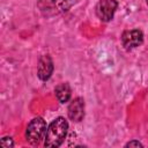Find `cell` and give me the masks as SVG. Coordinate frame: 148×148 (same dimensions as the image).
Listing matches in <instances>:
<instances>
[{"mask_svg":"<svg viewBox=\"0 0 148 148\" xmlns=\"http://www.w3.org/2000/svg\"><path fill=\"white\" fill-rule=\"evenodd\" d=\"M68 130V123L65 118L58 117L56 118L47 127L46 134H45V147H59L67 134Z\"/></svg>","mask_w":148,"mask_h":148,"instance_id":"6da1fadb","label":"cell"},{"mask_svg":"<svg viewBox=\"0 0 148 148\" xmlns=\"http://www.w3.org/2000/svg\"><path fill=\"white\" fill-rule=\"evenodd\" d=\"M46 131L47 128L45 120L40 117L34 118L27 126V131H25L27 140L30 143H38L42 139H45Z\"/></svg>","mask_w":148,"mask_h":148,"instance_id":"7a4b0ae2","label":"cell"},{"mask_svg":"<svg viewBox=\"0 0 148 148\" xmlns=\"http://www.w3.org/2000/svg\"><path fill=\"white\" fill-rule=\"evenodd\" d=\"M117 6L118 2L116 0H99L96 6V14L102 21L108 22L112 20Z\"/></svg>","mask_w":148,"mask_h":148,"instance_id":"3957f363","label":"cell"},{"mask_svg":"<svg viewBox=\"0 0 148 148\" xmlns=\"http://www.w3.org/2000/svg\"><path fill=\"white\" fill-rule=\"evenodd\" d=\"M143 42V34L138 30H127L121 36V43L126 49H134L139 45H141Z\"/></svg>","mask_w":148,"mask_h":148,"instance_id":"277c9868","label":"cell"},{"mask_svg":"<svg viewBox=\"0 0 148 148\" xmlns=\"http://www.w3.org/2000/svg\"><path fill=\"white\" fill-rule=\"evenodd\" d=\"M84 116V102L82 98L77 97L73 99L68 106V117L73 121H80L82 120Z\"/></svg>","mask_w":148,"mask_h":148,"instance_id":"5b68a950","label":"cell"},{"mask_svg":"<svg viewBox=\"0 0 148 148\" xmlns=\"http://www.w3.org/2000/svg\"><path fill=\"white\" fill-rule=\"evenodd\" d=\"M52 72H53V62H52V59L49 56H43L39 59V62H38V69H37L38 77L40 80L45 81V80H47L51 76Z\"/></svg>","mask_w":148,"mask_h":148,"instance_id":"8992f818","label":"cell"},{"mask_svg":"<svg viewBox=\"0 0 148 148\" xmlns=\"http://www.w3.org/2000/svg\"><path fill=\"white\" fill-rule=\"evenodd\" d=\"M71 92L72 91L68 83H60L56 88V96L60 103L68 102V99L71 98Z\"/></svg>","mask_w":148,"mask_h":148,"instance_id":"52a82bcc","label":"cell"},{"mask_svg":"<svg viewBox=\"0 0 148 148\" xmlns=\"http://www.w3.org/2000/svg\"><path fill=\"white\" fill-rule=\"evenodd\" d=\"M0 143H1L2 147H12V146H14V142H13L12 138H2Z\"/></svg>","mask_w":148,"mask_h":148,"instance_id":"ba28073f","label":"cell"},{"mask_svg":"<svg viewBox=\"0 0 148 148\" xmlns=\"http://www.w3.org/2000/svg\"><path fill=\"white\" fill-rule=\"evenodd\" d=\"M126 147H142V143H140L139 141H131L126 143Z\"/></svg>","mask_w":148,"mask_h":148,"instance_id":"9c48e42d","label":"cell"},{"mask_svg":"<svg viewBox=\"0 0 148 148\" xmlns=\"http://www.w3.org/2000/svg\"><path fill=\"white\" fill-rule=\"evenodd\" d=\"M147 3H148V0H147Z\"/></svg>","mask_w":148,"mask_h":148,"instance_id":"30bf717a","label":"cell"}]
</instances>
